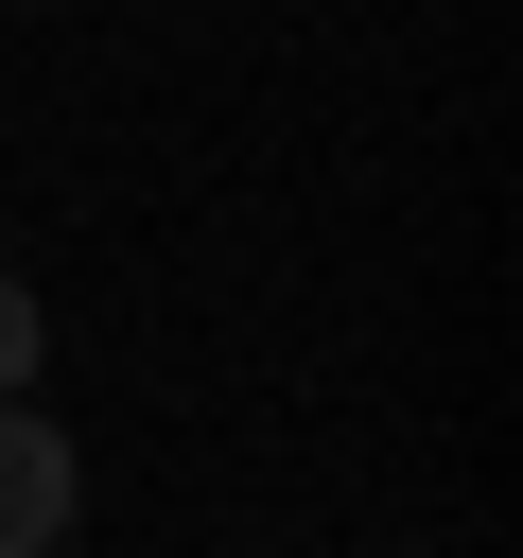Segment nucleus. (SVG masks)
<instances>
[{
    "label": "nucleus",
    "instance_id": "obj_1",
    "mask_svg": "<svg viewBox=\"0 0 523 558\" xmlns=\"http://www.w3.org/2000/svg\"><path fill=\"white\" fill-rule=\"evenodd\" d=\"M35 541H70V436L35 418V384L0 401V558H35Z\"/></svg>",
    "mask_w": 523,
    "mask_h": 558
},
{
    "label": "nucleus",
    "instance_id": "obj_2",
    "mask_svg": "<svg viewBox=\"0 0 523 558\" xmlns=\"http://www.w3.org/2000/svg\"><path fill=\"white\" fill-rule=\"evenodd\" d=\"M17 384H35V296L0 279V401H17Z\"/></svg>",
    "mask_w": 523,
    "mask_h": 558
}]
</instances>
